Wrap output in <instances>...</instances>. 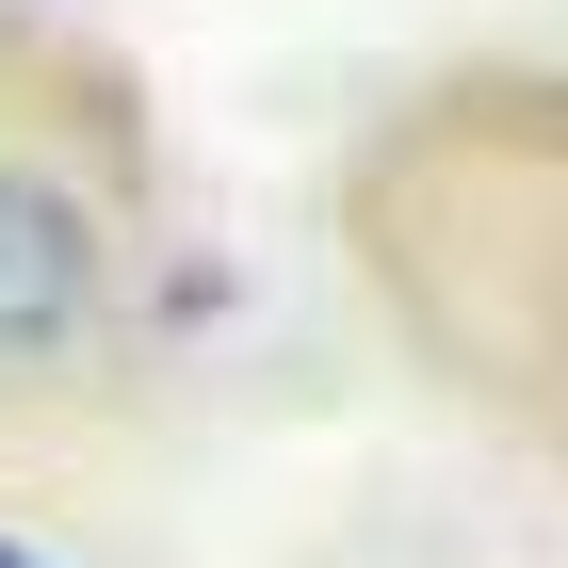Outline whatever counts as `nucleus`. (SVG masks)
<instances>
[{
    "label": "nucleus",
    "mask_w": 568,
    "mask_h": 568,
    "mask_svg": "<svg viewBox=\"0 0 568 568\" xmlns=\"http://www.w3.org/2000/svg\"><path fill=\"white\" fill-rule=\"evenodd\" d=\"M98 308V227L65 212V179L0 163V357H49Z\"/></svg>",
    "instance_id": "1"
},
{
    "label": "nucleus",
    "mask_w": 568,
    "mask_h": 568,
    "mask_svg": "<svg viewBox=\"0 0 568 568\" xmlns=\"http://www.w3.org/2000/svg\"><path fill=\"white\" fill-rule=\"evenodd\" d=\"M0 568H33V552H17V536H0Z\"/></svg>",
    "instance_id": "2"
}]
</instances>
